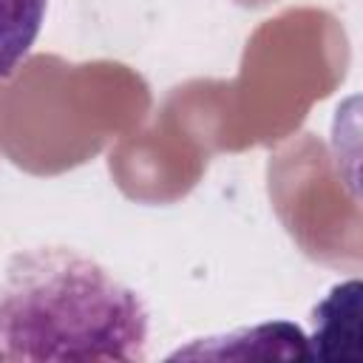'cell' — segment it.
<instances>
[{"mask_svg": "<svg viewBox=\"0 0 363 363\" xmlns=\"http://www.w3.org/2000/svg\"><path fill=\"white\" fill-rule=\"evenodd\" d=\"M360 295L357 278L332 286V292L312 309L315 332L309 337L312 360H360Z\"/></svg>", "mask_w": 363, "mask_h": 363, "instance_id": "3", "label": "cell"}, {"mask_svg": "<svg viewBox=\"0 0 363 363\" xmlns=\"http://www.w3.org/2000/svg\"><path fill=\"white\" fill-rule=\"evenodd\" d=\"M176 357H298V360H312L309 354V337L303 335L301 326L289 320H272V323H258L250 329H238L221 337H201L193 346H184L170 354Z\"/></svg>", "mask_w": 363, "mask_h": 363, "instance_id": "2", "label": "cell"}, {"mask_svg": "<svg viewBox=\"0 0 363 363\" xmlns=\"http://www.w3.org/2000/svg\"><path fill=\"white\" fill-rule=\"evenodd\" d=\"M136 289L71 247L17 252L0 281V360H145Z\"/></svg>", "mask_w": 363, "mask_h": 363, "instance_id": "1", "label": "cell"}, {"mask_svg": "<svg viewBox=\"0 0 363 363\" xmlns=\"http://www.w3.org/2000/svg\"><path fill=\"white\" fill-rule=\"evenodd\" d=\"M48 0H0V77L11 74L31 51Z\"/></svg>", "mask_w": 363, "mask_h": 363, "instance_id": "4", "label": "cell"}]
</instances>
